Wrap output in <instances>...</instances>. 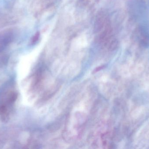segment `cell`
Listing matches in <instances>:
<instances>
[{
  "label": "cell",
  "mask_w": 149,
  "mask_h": 149,
  "mask_svg": "<svg viewBox=\"0 0 149 149\" xmlns=\"http://www.w3.org/2000/svg\"><path fill=\"white\" fill-rule=\"evenodd\" d=\"M39 36H40V34L39 32H38L34 35V36L32 37V39H31V43L32 44H35L38 41V39H39Z\"/></svg>",
  "instance_id": "6da1fadb"
}]
</instances>
